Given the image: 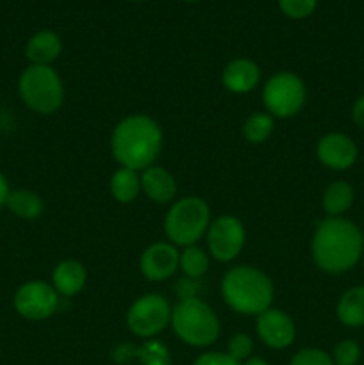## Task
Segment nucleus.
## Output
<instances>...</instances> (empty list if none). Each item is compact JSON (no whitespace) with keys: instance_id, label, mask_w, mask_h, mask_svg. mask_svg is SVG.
I'll use <instances>...</instances> for the list:
<instances>
[{"instance_id":"nucleus-10","label":"nucleus","mask_w":364,"mask_h":365,"mask_svg":"<svg viewBox=\"0 0 364 365\" xmlns=\"http://www.w3.org/2000/svg\"><path fill=\"white\" fill-rule=\"evenodd\" d=\"M207 248L209 255L218 262H232L246 241V232L236 216H220L211 221L207 228Z\"/></svg>"},{"instance_id":"nucleus-6","label":"nucleus","mask_w":364,"mask_h":365,"mask_svg":"<svg viewBox=\"0 0 364 365\" xmlns=\"http://www.w3.org/2000/svg\"><path fill=\"white\" fill-rule=\"evenodd\" d=\"M211 209L198 196H184L173 202L164 216V234L175 246H193L207 234Z\"/></svg>"},{"instance_id":"nucleus-11","label":"nucleus","mask_w":364,"mask_h":365,"mask_svg":"<svg viewBox=\"0 0 364 365\" xmlns=\"http://www.w3.org/2000/svg\"><path fill=\"white\" fill-rule=\"evenodd\" d=\"M316 157L325 168L334 171H345L357 163L359 148L348 134L330 132L320 138L316 145Z\"/></svg>"},{"instance_id":"nucleus-22","label":"nucleus","mask_w":364,"mask_h":365,"mask_svg":"<svg viewBox=\"0 0 364 365\" xmlns=\"http://www.w3.org/2000/svg\"><path fill=\"white\" fill-rule=\"evenodd\" d=\"M178 269H182L186 278L198 280L209 269V253L203 252L196 245L186 246L181 253V259H178Z\"/></svg>"},{"instance_id":"nucleus-24","label":"nucleus","mask_w":364,"mask_h":365,"mask_svg":"<svg viewBox=\"0 0 364 365\" xmlns=\"http://www.w3.org/2000/svg\"><path fill=\"white\" fill-rule=\"evenodd\" d=\"M136 356L141 365H171L170 349L159 341H145L136 349Z\"/></svg>"},{"instance_id":"nucleus-5","label":"nucleus","mask_w":364,"mask_h":365,"mask_svg":"<svg viewBox=\"0 0 364 365\" xmlns=\"http://www.w3.org/2000/svg\"><path fill=\"white\" fill-rule=\"evenodd\" d=\"M18 95L32 113H57L64 102V84L52 66L29 64L18 78Z\"/></svg>"},{"instance_id":"nucleus-26","label":"nucleus","mask_w":364,"mask_h":365,"mask_svg":"<svg viewBox=\"0 0 364 365\" xmlns=\"http://www.w3.org/2000/svg\"><path fill=\"white\" fill-rule=\"evenodd\" d=\"M334 365H357L360 360V346L352 339L338 342L332 353Z\"/></svg>"},{"instance_id":"nucleus-30","label":"nucleus","mask_w":364,"mask_h":365,"mask_svg":"<svg viewBox=\"0 0 364 365\" xmlns=\"http://www.w3.org/2000/svg\"><path fill=\"white\" fill-rule=\"evenodd\" d=\"M196 292H198V285H196V280H193V278L177 282V294L181 299L196 298Z\"/></svg>"},{"instance_id":"nucleus-16","label":"nucleus","mask_w":364,"mask_h":365,"mask_svg":"<svg viewBox=\"0 0 364 365\" xmlns=\"http://www.w3.org/2000/svg\"><path fill=\"white\" fill-rule=\"evenodd\" d=\"M63 52V41L59 34L50 29H43L32 34L25 45V56L29 63L39 66H50Z\"/></svg>"},{"instance_id":"nucleus-2","label":"nucleus","mask_w":364,"mask_h":365,"mask_svg":"<svg viewBox=\"0 0 364 365\" xmlns=\"http://www.w3.org/2000/svg\"><path fill=\"white\" fill-rule=\"evenodd\" d=\"M163 150V130L153 118L131 114L118 121L111 134V152L120 168L145 171Z\"/></svg>"},{"instance_id":"nucleus-27","label":"nucleus","mask_w":364,"mask_h":365,"mask_svg":"<svg viewBox=\"0 0 364 365\" xmlns=\"http://www.w3.org/2000/svg\"><path fill=\"white\" fill-rule=\"evenodd\" d=\"M289 365H334L332 355L318 348H305L300 349L291 359Z\"/></svg>"},{"instance_id":"nucleus-32","label":"nucleus","mask_w":364,"mask_h":365,"mask_svg":"<svg viewBox=\"0 0 364 365\" xmlns=\"http://www.w3.org/2000/svg\"><path fill=\"white\" fill-rule=\"evenodd\" d=\"M9 192H11V189H9V184H7V178L4 177V173L0 171V209H4V207H6Z\"/></svg>"},{"instance_id":"nucleus-14","label":"nucleus","mask_w":364,"mask_h":365,"mask_svg":"<svg viewBox=\"0 0 364 365\" xmlns=\"http://www.w3.org/2000/svg\"><path fill=\"white\" fill-rule=\"evenodd\" d=\"M261 82V70L257 63L246 57H238L232 59L221 73V84L227 91L236 93V95H245V93L253 91Z\"/></svg>"},{"instance_id":"nucleus-9","label":"nucleus","mask_w":364,"mask_h":365,"mask_svg":"<svg viewBox=\"0 0 364 365\" xmlns=\"http://www.w3.org/2000/svg\"><path fill=\"white\" fill-rule=\"evenodd\" d=\"M59 294L52 284L43 280H29L16 289L13 298L18 316L27 321H45L59 309Z\"/></svg>"},{"instance_id":"nucleus-29","label":"nucleus","mask_w":364,"mask_h":365,"mask_svg":"<svg viewBox=\"0 0 364 365\" xmlns=\"http://www.w3.org/2000/svg\"><path fill=\"white\" fill-rule=\"evenodd\" d=\"M193 365H241V364H239L238 360L232 359L228 353L211 351V353H203V355H200Z\"/></svg>"},{"instance_id":"nucleus-20","label":"nucleus","mask_w":364,"mask_h":365,"mask_svg":"<svg viewBox=\"0 0 364 365\" xmlns=\"http://www.w3.org/2000/svg\"><path fill=\"white\" fill-rule=\"evenodd\" d=\"M6 207L11 210V214H14L20 220H36L45 210L41 196L34 191H29V189L11 191L7 196Z\"/></svg>"},{"instance_id":"nucleus-3","label":"nucleus","mask_w":364,"mask_h":365,"mask_svg":"<svg viewBox=\"0 0 364 365\" xmlns=\"http://www.w3.org/2000/svg\"><path fill=\"white\" fill-rule=\"evenodd\" d=\"M221 298L241 316H259L273 303L275 287L266 273L253 266H236L221 278Z\"/></svg>"},{"instance_id":"nucleus-19","label":"nucleus","mask_w":364,"mask_h":365,"mask_svg":"<svg viewBox=\"0 0 364 365\" xmlns=\"http://www.w3.org/2000/svg\"><path fill=\"white\" fill-rule=\"evenodd\" d=\"M353 200H355V191L352 184L346 180H334L325 187L321 207L328 217H341L353 205Z\"/></svg>"},{"instance_id":"nucleus-18","label":"nucleus","mask_w":364,"mask_h":365,"mask_svg":"<svg viewBox=\"0 0 364 365\" xmlns=\"http://www.w3.org/2000/svg\"><path fill=\"white\" fill-rule=\"evenodd\" d=\"M339 323L348 328L364 327V285H355L345 291L335 307Z\"/></svg>"},{"instance_id":"nucleus-15","label":"nucleus","mask_w":364,"mask_h":365,"mask_svg":"<svg viewBox=\"0 0 364 365\" xmlns=\"http://www.w3.org/2000/svg\"><path fill=\"white\" fill-rule=\"evenodd\" d=\"M141 191L153 203H171L177 196V180L168 170L161 166H150L141 171Z\"/></svg>"},{"instance_id":"nucleus-21","label":"nucleus","mask_w":364,"mask_h":365,"mask_svg":"<svg viewBox=\"0 0 364 365\" xmlns=\"http://www.w3.org/2000/svg\"><path fill=\"white\" fill-rule=\"evenodd\" d=\"M111 195L120 203H132L141 192V175L128 168H118L111 177Z\"/></svg>"},{"instance_id":"nucleus-8","label":"nucleus","mask_w":364,"mask_h":365,"mask_svg":"<svg viewBox=\"0 0 364 365\" xmlns=\"http://www.w3.org/2000/svg\"><path fill=\"white\" fill-rule=\"evenodd\" d=\"M171 305L163 294L148 292L136 299L127 312V327L136 337L153 339L171 321Z\"/></svg>"},{"instance_id":"nucleus-17","label":"nucleus","mask_w":364,"mask_h":365,"mask_svg":"<svg viewBox=\"0 0 364 365\" xmlns=\"http://www.w3.org/2000/svg\"><path fill=\"white\" fill-rule=\"evenodd\" d=\"M88 273L86 267L77 260H63L57 264L52 271V285L57 291V294L64 298L79 294L84 289Z\"/></svg>"},{"instance_id":"nucleus-4","label":"nucleus","mask_w":364,"mask_h":365,"mask_svg":"<svg viewBox=\"0 0 364 365\" xmlns=\"http://www.w3.org/2000/svg\"><path fill=\"white\" fill-rule=\"evenodd\" d=\"M170 323L175 335L193 348H207L220 337L216 312L200 298L181 299L171 310Z\"/></svg>"},{"instance_id":"nucleus-31","label":"nucleus","mask_w":364,"mask_h":365,"mask_svg":"<svg viewBox=\"0 0 364 365\" xmlns=\"http://www.w3.org/2000/svg\"><path fill=\"white\" fill-rule=\"evenodd\" d=\"M352 120H353V123L357 125V127L363 128V130H364V95H360L359 98L353 102Z\"/></svg>"},{"instance_id":"nucleus-36","label":"nucleus","mask_w":364,"mask_h":365,"mask_svg":"<svg viewBox=\"0 0 364 365\" xmlns=\"http://www.w3.org/2000/svg\"><path fill=\"white\" fill-rule=\"evenodd\" d=\"M132 2H141V0H132Z\"/></svg>"},{"instance_id":"nucleus-13","label":"nucleus","mask_w":364,"mask_h":365,"mask_svg":"<svg viewBox=\"0 0 364 365\" xmlns=\"http://www.w3.org/2000/svg\"><path fill=\"white\" fill-rule=\"evenodd\" d=\"M178 253L177 246L171 242H153L143 252L139 260V269L143 277L150 282H164L173 277L178 269Z\"/></svg>"},{"instance_id":"nucleus-12","label":"nucleus","mask_w":364,"mask_h":365,"mask_svg":"<svg viewBox=\"0 0 364 365\" xmlns=\"http://www.w3.org/2000/svg\"><path fill=\"white\" fill-rule=\"evenodd\" d=\"M257 334L271 349H285L296 337V327L291 317L278 309H268L257 316Z\"/></svg>"},{"instance_id":"nucleus-7","label":"nucleus","mask_w":364,"mask_h":365,"mask_svg":"<svg viewBox=\"0 0 364 365\" xmlns=\"http://www.w3.org/2000/svg\"><path fill=\"white\" fill-rule=\"evenodd\" d=\"M307 100L305 82L291 71H278L271 75L263 88V103L268 114L285 120L303 109Z\"/></svg>"},{"instance_id":"nucleus-33","label":"nucleus","mask_w":364,"mask_h":365,"mask_svg":"<svg viewBox=\"0 0 364 365\" xmlns=\"http://www.w3.org/2000/svg\"><path fill=\"white\" fill-rule=\"evenodd\" d=\"M245 365H268L266 360L259 359V356H250L248 360H246Z\"/></svg>"},{"instance_id":"nucleus-23","label":"nucleus","mask_w":364,"mask_h":365,"mask_svg":"<svg viewBox=\"0 0 364 365\" xmlns=\"http://www.w3.org/2000/svg\"><path fill=\"white\" fill-rule=\"evenodd\" d=\"M275 128L273 116L268 113H253L243 123V135L252 145H261L268 141Z\"/></svg>"},{"instance_id":"nucleus-25","label":"nucleus","mask_w":364,"mask_h":365,"mask_svg":"<svg viewBox=\"0 0 364 365\" xmlns=\"http://www.w3.org/2000/svg\"><path fill=\"white\" fill-rule=\"evenodd\" d=\"M282 14L293 20H303L310 16L318 6V0H277Z\"/></svg>"},{"instance_id":"nucleus-34","label":"nucleus","mask_w":364,"mask_h":365,"mask_svg":"<svg viewBox=\"0 0 364 365\" xmlns=\"http://www.w3.org/2000/svg\"><path fill=\"white\" fill-rule=\"evenodd\" d=\"M184 2H200V0H184Z\"/></svg>"},{"instance_id":"nucleus-28","label":"nucleus","mask_w":364,"mask_h":365,"mask_svg":"<svg viewBox=\"0 0 364 365\" xmlns=\"http://www.w3.org/2000/svg\"><path fill=\"white\" fill-rule=\"evenodd\" d=\"M253 351V341L250 335L246 334H236L234 337L228 342V355L234 360H238L239 364L243 360H248L252 356Z\"/></svg>"},{"instance_id":"nucleus-35","label":"nucleus","mask_w":364,"mask_h":365,"mask_svg":"<svg viewBox=\"0 0 364 365\" xmlns=\"http://www.w3.org/2000/svg\"><path fill=\"white\" fill-rule=\"evenodd\" d=\"M363 269H364V255H363Z\"/></svg>"},{"instance_id":"nucleus-1","label":"nucleus","mask_w":364,"mask_h":365,"mask_svg":"<svg viewBox=\"0 0 364 365\" xmlns=\"http://www.w3.org/2000/svg\"><path fill=\"white\" fill-rule=\"evenodd\" d=\"M313 260L328 274H343L357 266L364 255V234L346 217H327L316 227L310 242Z\"/></svg>"}]
</instances>
